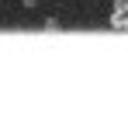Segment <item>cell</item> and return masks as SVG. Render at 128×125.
I'll use <instances>...</instances> for the list:
<instances>
[{
	"instance_id": "6da1fadb",
	"label": "cell",
	"mask_w": 128,
	"mask_h": 125,
	"mask_svg": "<svg viewBox=\"0 0 128 125\" xmlns=\"http://www.w3.org/2000/svg\"><path fill=\"white\" fill-rule=\"evenodd\" d=\"M107 21H111V28H118V31H128V0H118Z\"/></svg>"
}]
</instances>
